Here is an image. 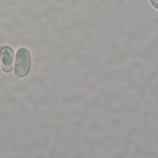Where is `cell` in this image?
Here are the masks:
<instances>
[{
  "label": "cell",
  "mask_w": 158,
  "mask_h": 158,
  "mask_svg": "<svg viewBox=\"0 0 158 158\" xmlns=\"http://www.w3.org/2000/svg\"><path fill=\"white\" fill-rule=\"evenodd\" d=\"M31 69V54L25 47H20L16 54L14 73L19 78L28 75Z\"/></svg>",
  "instance_id": "cell-1"
},
{
  "label": "cell",
  "mask_w": 158,
  "mask_h": 158,
  "mask_svg": "<svg viewBox=\"0 0 158 158\" xmlns=\"http://www.w3.org/2000/svg\"><path fill=\"white\" fill-rule=\"evenodd\" d=\"M0 60L3 71L6 73L11 72L13 69L14 53L10 46L3 45L0 47Z\"/></svg>",
  "instance_id": "cell-2"
},
{
  "label": "cell",
  "mask_w": 158,
  "mask_h": 158,
  "mask_svg": "<svg viewBox=\"0 0 158 158\" xmlns=\"http://www.w3.org/2000/svg\"><path fill=\"white\" fill-rule=\"evenodd\" d=\"M150 2L156 9H158V0H150Z\"/></svg>",
  "instance_id": "cell-3"
}]
</instances>
